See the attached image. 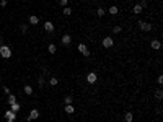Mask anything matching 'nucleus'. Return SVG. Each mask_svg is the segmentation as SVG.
<instances>
[{"mask_svg": "<svg viewBox=\"0 0 163 122\" xmlns=\"http://www.w3.org/2000/svg\"><path fill=\"white\" fill-rule=\"evenodd\" d=\"M124 120H126V122H132V120H134L132 112H126V114H124Z\"/></svg>", "mask_w": 163, "mask_h": 122, "instance_id": "obj_17", "label": "nucleus"}, {"mask_svg": "<svg viewBox=\"0 0 163 122\" xmlns=\"http://www.w3.org/2000/svg\"><path fill=\"white\" fill-rule=\"evenodd\" d=\"M0 5H2V7H7V0H0Z\"/></svg>", "mask_w": 163, "mask_h": 122, "instance_id": "obj_31", "label": "nucleus"}, {"mask_svg": "<svg viewBox=\"0 0 163 122\" xmlns=\"http://www.w3.org/2000/svg\"><path fill=\"white\" fill-rule=\"evenodd\" d=\"M139 28L142 29V31H152L153 25L152 23H147V21H139Z\"/></svg>", "mask_w": 163, "mask_h": 122, "instance_id": "obj_3", "label": "nucleus"}, {"mask_svg": "<svg viewBox=\"0 0 163 122\" xmlns=\"http://www.w3.org/2000/svg\"><path fill=\"white\" fill-rule=\"evenodd\" d=\"M38 23H39V18H38L36 15H31V16H29V25H38Z\"/></svg>", "mask_w": 163, "mask_h": 122, "instance_id": "obj_15", "label": "nucleus"}, {"mask_svg": "<svg viewBox=\"0 0 163 122\" xmlns=\"http://www.w3.org/2000/svg\"><path fill=\"white\" fill-rule=\"evenodd\" d=\"M70 42H72V36H70V34H64L62 36V44L64 46H70Z\"/></svg>", "mask_w": 163, "mask_h": 122, "instance_id": "obj_8", "label": "nucleus"}, {"mask_svg": "<svg viewBox=\"0 0 163 122\" xmlns=\"http://www.w3.org/2000/svg\"><path fill=\"white\" fill-rule=\"evenodd\" d=\"M47 51H49V54H56V51H57L56 44H49V47H47Z\"/></svg>", "mask_w": 163, "mask_h": 122, "instance_id": "obj_21", "label": "nucleus"}, {"mask_svg": "<svg viewBox=\"0 0 163 122\" xmlns=\"http://www.w3.org/2000/svg\"><path fill=\"white\" fill-rule=\"evenodd\" d=\"M3 116H5L7 120H15V119H16V112H13V111H10V109H8Z\"/></svg>", "mask_w": 163, "mask_h": 122, "instance_id": "obj_6", "label": "nucleus"}, {"mask_svg": "<svg viewBox=\"0 0 163 122\" xmlns=\"http://www.w3.org/2000/svg\"><path fill=\"white\" fill-rule=\"evenodd\" d=\"M38 85H39V88H42V86H44V77H42V75L39 77V80H38Z\"/></svg>", "mask_w": 163, "mask_h": 122, "instance_id": "obj_26", "label": "nucleus"}, {"mask_svg": "<svg viewBox=\"0 0 163 122\" xmlns=\"http://www.w3.org/2000/svg\"><path fill=\"white\" fill-rule=\"evenodd\" d=\"M7 103L8 104H13V103H16V96H15V94H8V99H7Z\"/></svg>", "mask_w": 163, "mask_h": 122, "instance_id": "obj_18", "label": "nucleus"}, {"mask_svg": "<svg viewBox=\"0 0 163 122\" xmlns=\"http://www.w3.org/2000/svg\"><path fill=\"white\" fill-rule=\"evenodd\" d=\"M7 122H15V120H7Z\"/></svg>", "mask_w": 163, "mask_h": 122, "instance_id": "obj_33", "label": "nucleus"}, {"mask_svg": "<svg viewBox=\"0 0 163 122\" xmlns=\"http://www.w3.org/2000/svg\"><path fill=\"white\" fill-rule=\"evenodd\" d=\"M23 91H25L26 94H28V96H31V94H33V86H29V85H25Z\"/></svg>", "mask_w": 163, "mask_h": 122, "instance_id": "obj_14", "label": "nucleus"}, {"mask_svg": "<svg viewBox=\"0 0 163 122\" xmlns=\"http://www.w3.org/2000/svg\"><path fill=\"white\" fill-rule=\"evenodd\" d=\"M3 44V41H2V38H0V46H2Z\"/></svg>", "mask_w": 163, "mask_h": 122, "instance_id": "obj_32", "label": "nucleus"}, {"mask_svg": "<svg viewBox=\"0 0 163 122\" xmlns=\"http://www.w3.org/2000/svg\"><path fill=\"white\" fill-rule=\"evenodd\" d=\"M3 93H5V94H10V88H8V86H3Z\"/></svg>", "mask_w": 163, "mask_h": 122, "instance_id": "obj_28", "label": "nucleus"}, {"mask_svg": "<svg viewBox=\"0 0 163 122\" xmlns=\"http://www.w3.org/2000/svg\"><path fill=\"white\" fill-rule=\"evenodd\" d=\"M96 15H98V16H104V15H106V10H104V8H98V10H96Z\"/></svg>", "mask_w": 163, "mask_h": 122, "instance_id": "obj_24", "label": "nucleus"}, {"mask_svg": "<svg viewBox=\"0 0 163 122\" xmlns=\"http://www.w3.org/2000/svg\"><path fill=\"white\" fill-rule=\"evenodd\" d=\"M65 112H67V114H73V112H75V107H73L72 104H67V106H65Z\"/></svg>", "mask_w": 163, "mask_h": 122, "instance_id": "obj_16", "label": "nucleus"}, {"mask_svg": "<svg viewBox=\"0 0 163 122\" xmlns=\"http://www.w3.org/2000/svg\"><path fill=\"white\" fill-rule=\"evenodd\" d=\"M142 11H144V8L140 7L139 3H137V5H134V8H132V13H135V15H140Z\"/></svg>", "mask_w": 163, "mask_h": 122, "instance_id": "obj_12", "label": "nucleus"}, {"mask_svg": "<svg viewBox=\"0 0 163 122\" xmlns=\"http://www.w3.org/2000/svg\"><path fill=\"white\" fill-rule=\"evenodd\" d=\"M121 31H122L121 26H114V28H113V33H114V34H119Z\"/></svg>", "mask_w": 163, "mask_h": 122, "instance_id": "obj_25", "label": "nucleus"}, {"mask_svg": "<svg viewBox=\"0 0 163 122\" xmlns=\"http://www.w3.org/2000/svg\"><path fill=\"white\" fill-rule=\"evenodd\" d=\"M108 13H111V15H117V13H119V8H117L116 5H113V7L108 8Z\"/></svg>", "mask_w": 163, "mask_h": 122, "instance_id": "obj_13", "label": "nucleus"}, {"mask_svg": "<svg viewBox=\"0 0 163 122\" xmlns=\"http://www.w3.org/2000/svg\"><path fill=\"white\" fill-rule=\"evenodd\" d=\"M64 103L65 104H72L73 103V96H70V94H69V96H65L64 98Z\"/></svg>", "mask_w": 163, "mask_h": 122, "instance_id": "obj_22", "label": "nucleus"}, {"mask_svg": "<svg viewBox=\"0 0 163 122\" xmlns=\"http://www.w3.org/2000/svg\"><path fill=\"white\" fill-rule=\"evenodd\" d=\"M62 13H64L65 16L72 15V8H70V7H64V8H62Z\"/></svg>", "mask_w": 163, "mask_h": 122, "instance_id": "obj_20", "label": "nucleus"}, {"mask_svg": "<svg viewBox=\"0 0 163 122\" xmlns=\"http://www.w3.org/2000/svg\"><path fill=\"white\" fill-rule=\"evenodd\" d=\"M77 49L80 51V54H82V55H85V57H90V49H88V47L83 44V42H80V44H78Z\"/></svg>", "mask_w": 163, "mask_h": 122, "instance_id": "obj_4", "label": "nucleus"}, {"mask_svg": "<svg viewBox=\"0 0 163 122\" xmlns=\"http://www.w3.org/2000/svg\"><path fill=\"white\" fill-rule=\"evenodd\" d=\"M38 117H39V111L31 109V112H29V116H28V120H34V119H38Z\"/></svg>", "mask_w": 163, "mask_h": 122, "instance_id": "obj_7", "label": "nucleus"}, {"mask_svg": "<svg viewBox=\"0 0 163 122\" xmlns=\"http://www.w3.org/2000/svg\"><path fill=\"white\" fill-rule=\"evenodd\" d=\"M44 29H46L47 33H52V31H54V23H51V21L47 20L46 23H44Z\"/></svg>", "mask_w": 163, "mask_h": 122, "instance_id": "obj_9", "label": "nucleus"}, {"mask_svg": "<svg viewBox=\"0 0 163 122\" xmlns=\"http://www.w3.org/2000/svg\"><path fill=\"white\" fill-rule=\"evenodd\" d=\"M57 81H59V80H57L56 77H51V78H49V85H51V86H56Z\"/></svg>", "mask_w": 163, "mask_h": 122, "instance_id": "obj_23", "label": "nucleus"}, {"mask_svg": "<svg viewBox=\"0 0 163 122\" xmlns=\"http://www.w3.org/2000/svg\"><path fill=\"white\" fill-rule=\"evenodd\" d=\"M20 107H21L20 103H13V104H10V111H13V112H18Z\"/></svg>", "mask_w": 163, "mask_h": 122, "instance_id": "obj_11", "label": "nucleus"}, {"mask_svg": "<svg viewBox=\"0 0 163 122\" xmlns=\"http://www.w3.org/2000/svg\"><path fill=\"white\" fill-rule=\"evenodd\" d=\"M150 46H152V49H155V51H158V49H161V42L158 41V39H153V41L150 42Z\"/></svg>", "mask_w": 163, "mask_h": 122, "instance_id": "obj_10", "label": "nucleus"}, {"mask_svg": "<svg viewBox=\"0 0 163 122\" xmlns=\"http://www.w3.org/2000/svg\"><path fill=\"white\" fill-rule=\"evenodd\" d=\"M60 7H67V0H60Z\"/></svg>", "mask_w": 163, "mask_h": 122, "instance_id": "obj_29", "label": "nucleus"}, {"mask_svg": "<svg viewBox=\"0 0 163 122\" xmlns=\"http://www.w3.org/2000/svg\"><path fill=\"white\" fill-rule=\"evenodd\" d=\"M0 55H2L3 59H10V57H12V49H10V46H5V44L0 46Z\"/></svg>", "mask_w": 163, "mask_h": 122, "instance_id": "obj_1", "label": "nucleus"}, {"mask_svg": "<svg viewBox=\"0 0 163 122\" xmlns=\"http://www.w3.org/2000/svg\"><path fill=\"white\" fill-rule=\"evenodd\" d=\"M101 44H103L104 49H111V47L114 46V39H113L111 36H106V38L103 39V42H101Z\"/></svg>", "mask_w": 163, "mask_h": 122, "instance_id": "obj_2", "label": "nucleus"}, {"mask_svg": "<svg viewBox=\"0 0 163 122\" xmlns=\"http://www.w3.org/2000/svg\"><path fill=\"white\" fill-rule=\"evenodd\" d=\"M155 98L158 99V101H161V98H163V91H161V88H158V90L155 91Z\"/></svg>", "mask_w": 163, "mask_h": 122, "instance_id": "obj_19", "label": "nucleus"}, {"mask_svg": "<svg viewBox=\"0 0 163 122\" xmlns=\"http://www.w3.org/2000/svg\"><path fill=\"white\" fill-rule=\"evenodd\" d=\"M161 83H163V77L158 75V85H161Z\"/></svg>", "mask_w": 163, "mask_h": 122, "instance_id": "obj_30", "label": "nucleus"}, {"mask_svg": "<svg viewBox=\"0 0 163 122\" xmlns=\"http://www.w3.org/2000/svg\"><path fill=\"white\" fill-rule=\"evenodd\" d=\"M96 80H98V75H96L95 72H90V73H88V75H86V81H88V83H90V85L96 83Z\"/></svg>", "mask_w": 163, "mask_h": 122, "instance_id": "obj_5", "label": "nucleus"}, {"mask_svg": "<svg viewBox=\"0 0 163 122\" xmlns=\"http://www.w3.org/2000/svg\"><path fill=\"white\" fill-rule=\"evenodd\" d=\"M20 29H21L23 33H26V31H28V25H21V26H20Z\"/></svg>", "mask_w": 163, "mask_h": 122, "instance_id": "obj_27", "label": "nucleus"}]
</instances>
